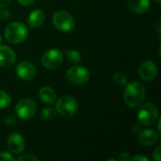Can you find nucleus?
Listing matches in <instances>:
<instances>
[{
  "label": "nucleus",
  "mask_w": 161,
  "mask_h": 161,
  "mask_svg": "<svg viewBox=\"0 0 161 161\" xmlns=\"http://www.w3.org/2000/svg\"><path fill=\"white\" fill-rule=\"evenodd\" d=\"M18 161H38V158L34 157L33 155H30V154H26V155H23L21 157H19L17 158Z\"/></svg>",
  "instance_id": "nucleus-23"
},
{
  "label": "nucleus",
  "mask_w": 161,
  "mask_h": 161,
  "mask_svg": "<svg viewBox=\"0 0 161 161\" xmlns=\"http://www.w3.org/2000/svg\"><path fill=\"white\" fill-rule=\"evenodd\" d=\"M153 159L156 161H160L161 154H160V146H158L153 153Z\"/></svg>",
  "instance_id": "nucleus-25"
},
{
  "label": "nucleus",
  "mask_w": 161,
  "mask_h": 161,
  "mask_svg": "<svg viewBox=\"0 0 161 161\" xmlns=\"http://www.w3.org/2000/svg\"><path fill=\"white\" fill-rule=\"evenodd\" d=\"M18 3H20L22 6H29L31 4H33V2L35 0H17Z\"/></svg>",
  "instance_id": "nucleus-29"
},
{
  "label": "nucleus",
  "mask_w": 161,
  "mask_h": 161,
  "mask_svg": "<svg viewBox=\"0 0 161 161\" xmlns=\"http://www.w3.org/2000/svg\"><path fill=\"white\" fill-rule=\"evenodd\" d=\"M28 35V29L21 22H12L5 28L6 40L13 44H18L25 41Z\"/></svg>",
  "instance_id": "nucleus-2"
},
{
  "label": "nucleus",
  "mask_w": 161,
  "mask_h": 161,
  "mask_svg": "<svg viewBox=\"0 0 161 161\" xmlns=\"http://www.w3.org/2000/svg\"><path fill=\"white\" fill-rule=\"evenodd\" d=\"M63 60V54L58 49H49L43 53L42 57V63L44 68L48 70H55L58 68Z\"/></svg>",
  "instance_id": "nucleus-8"
},
{
  "label": "nucleus",
  "mask_w": 161,
  "mask_h": 161,
  "mask_svg": "<svg viewBox=\"0 0 161 161\" xmlns=\"http://www.w3.org/2000/svg\"><path fill=\"white\" fill-rule=\"evenodd\" d=\"M160 22H161L160 19H158V22H157V29H158V34H160Z\"/></svg>",
  "instance_id": "nucleus-31"
},
{
  "label": "nucleus",
  "mask_w": 161,
  "mask_h": 161,
  "mask_svg": "<svg viewBox=\"0 0 161 161\" xmlns=\"http://www.w3.org/2000/svg\"><path fill=\"white\" fill-rule=\"evenodd\" d=\"M56 110L61 117L70 118L77 112L78 104L74 97L70 95H63L57 101Z\"/></svg>",
  "instance_id": "nucleus-3"
},
{
  "label": "nucleus",
  "mask_w": 161,
  "mask_h": 161,
  "mask_svg": "<svg viewBox=\"0 0 161 161\" xmlns=\"http://www.w3.org/2000/svg\"><path fill=\"white\" fill-rule=\"evenodd\" d=\"M10 16H11V12L7 8H2V9L0 10V20H2V21L8 20Z\"/></svg>",
  "instance_id": "nucleus-22"
},
{
  "label": "nucleus",
  "mask_w": 161,
  "mask_h": 161,
  "mask_svg": "<svg viewBox=\"0 0 161 161\" xmlns=\"http://www.w3.org/2000/svg\"><path fill=\"white\" fill-rule=\"evenodd\" d=\"M8 150L13 154H21L25 146V142L24 137L20 133H11L7 142Z\"/></svg>",
  "instance_id": "nucleus-11"
},
{
  "label": "nucleus",
  "mask_w": 161,
  "mask_h": 161,
  "mask_svg": "<svg viewBox=\"0 0 161 161\" xmlns=\"http://www.w3.org/2000/svg\"><path fill=\"white\" fill-rule=\"evenodd\" d=\"M11 103L9 94L4 91H0V109L8 108Z\"/></svg>",
  "instance_id": "nucleus-19"
},
{
  "label": "nucleus",
  "mask_w": 161,
  "mask_h": 161,
  "mask_svg": "<svg viewBox=\"0 0 161 161\" xmlns=\"http://www.w3.org/2000/svg\"><path fill=\"white\" fill-rule=\"evenodd\" d=\"M129 158H130V157H129V154H128L127 152H124V153L120 154V156H119V158H118V160L127 161L128 159H129Z\"/></svg>",
  "instance_id": "nucleus-27"
},
{
  "label": "nucleus",
  "mask_w": 161,
  "mask_h": 161,
  "mask_svg": "<svg viewBox=\"0 0 161 161\" xmlns=\"http://www.w3.org/2000/svg\"><path fill=\"white\" fill-rule=\"evenodd\" d=\"M90 78V72L84 66H74L66 72V79L74 85L85 84Z\"/></svg>",
  "instance_id": "nucleus-7"
},
{
  "label": "nucleus",
  "mask_w": 161,
  "mask_h": 161,
  "mask_svg": "<svg viewBox=\"0 0 161 161\" xmlns=\"http://www.w3.org/2000/svg\"><path fill=\"white\" fill-rule=\"evenodd\" d=\"M158 139V135L153 129H142L139 134V142L143 146H150L154 144Z\"/></svg>",
  "instance_id": "nucleus-13"
},
{
  "label": "nucleus",
  "mask_w": 161,
  "mask_h": 161,
  "mask_svg": "<svg viewBox=\"0 0 161 161\" xmlns=\"http://www.w3.org/2000/svg\"><path fill=\"white\" fill-rule=\"evenodd\" d=\"M160 1L161 0H156V2H157V3H158V4L160 3Z\"/></svg>",
  "instance_id": "nucleus-33"
},
{
  "label": "nucleus",
  "mask_w": 161,
  "mask_h": 161,
  "mask_svg": "<svg viewBox=\"0 0 161 161\" xmlns=\"http://www.w3.org/2000/svg\"><path fill=\"white\" fill-rule=\"evenodd\" d=\"M65 57L67 58V60L72 63V64H76L80 61L81 59V55L80 53L77 51V50H74V49H71V50H68L66 51L65 53Z\"/></svg>",
  "instance_id": "nucleus-17"
},
{
  "label": "nucleus",
  "mask_w": 161,
  "mask_h": 161,
  "mask_svg": "<svg viewBox=\"0 0 161 161\" xmlns=\"http://www.w3.org/2000/svg\"><path fill=\"white\" fill-rule=\"evenodd\" d=\"M39 98L44 103V104H54L56 99H57V94L56 92L47 86L42 87L39 90Z\"/></svg>",
  "instance_id": "nucleus-16"
},
{
  "label": "nucleus",
  "mask_w": 161,
  "mask_h": 161,
  "mask_svg": "<svg viewBox=\"0 0 161 161\" xmlns=\"http://www.w3.org/2000/svg\"><path fill=\"white\" fill-rule=\"evenodd\" d=\"M57 114V110L54 108H44L41 112V118L42 120H51L53 119Z\"/></svg>",
  "instance_id": "nucleus-18"
},
{
  "label": "nucleus",
  "mask_w": 161,
  "mask_h": 161,
  "mask_svg": "<svg viewBox=\"0 0 161 161\" xmlns=\"http://www.w3.org/2000/svg\"><path fill=\"white\" fill-rule=\"evenodd\" d=\"M0 42H1V35H0Z\"/></svg>",
  "instance_id": "nucleus-34"
},
{
  "label": "nucleus",
  "mask_w": 161,
  "mask_h": 161,
  "mask_svg": "<svg viewBox=\"0 0 161 161\" xmlns=\"http://www.w3.org/2000/svg\"><path fill=\"white\" fill-rule=\"evenodd\" d=\"M52 22L54 26L63 32H69L74 29L75 27V20L73 16L64 10H58L54 13Z\"/></svg>",
  "instance_id": "nucleus-5"
},
{
  "label": "nucleus",
  "mask_w": 161,
  "mask_h": 161,
  "mask_svg": "<svg viewBox=\"0 0 161 161\" xmlns=\"http://www.w3.org/2000/svg\"><path fill=\"white\" fill-rule=\"evenodd\" d=\"M113 81L119 86L126 85L127 84V76L124 73L118 72L113 75Z\"/></svg>",
  "instance_id": "nucleus-20"
},
{
  "label": "nucleus",
  "mask_w": 161,
  "mask_h": 161,
  "mask_svg": "<svg viewBox=\"0 0 161 161\" xmlns=\"http://www.w3.org/2000/svg\"><path fill=\"white\" fill-rule=\"evenodd\" d=\"M44 19H45L44 12L40 8H36L32 10L28 16V25L31 28H38L43 24Z\"/></svg>",
  "instance_id": "nucleus-15"
},
{
  "label": "nucleus",
  "mask_w": 161,
  "mask_h": 161,
  "mask_svg": "<svg viewBox=\"0 0 161 161\" xmlns=\"http://www.w3.org/2000/svg\"><path fill=\"white\" fill-rule=\"evenodd\" d=\"M131 160H133V161H136V160L149 161V158H146L145 156H142V155H140V156H135L134 158H131Z\"/></svg>",
  "instance_id": "nucleus-28"
},
{
  "label": "nucleus",
  "mask_w": 161,
  "mask_h": 161,
  "mask_svg": "<svg viewBox=\"0 0 161 161\" xmlns=\"http://www.w3.org/2000/svg\"><path fill=\"white\" fill-rule=\"evenodd\" d=\"M11 0H0V8H6L8 5H10Z\"/></svg>",
  "instance_id": "nucleus-30"
},
{
  "label": "nucleus",
  "mask_w": 161,
  "mask_h": 161,
  "mask_svg": "<svg viewBox=\"0 0 161 161\" xmlns=\"http://www.w3.org/2000/svg\"><path fill=\"white\" fill-rule=\"evenodd\" d=\"M126 2L129 9L138 14L146 12L149 9L151 4L150 0H126Z\"/></svg>",
  "instance_id": "nucleus-14"
},
{
  "label": "nucleus",
  "mask_w": 161,
  "mask_h": 161,
  "mask_svg": "<svg viewBox=\"0 0 161 161\" xmlns=\"http://www.w3.org/2000/svg\"><path fill=\"white\" fill-rule=\"evenodd\" d=\"M37 110V106L35 102L29 98L21 99L15 106V113L18 118L22 120L31 119Z\"/></svg>",
  "instance_id": "nucleus-6"
},
{
  "label": "nucleus",
  "mask_w": 161,
  "mask_h": 161,
  "mask_svg": "<svg viewBox=\"0 0 161 161\" xmlns=\"http://www.w3.org/2000/svg\"><path fill=\"white\" fill-rule=\"evenodd\" d=\"M139 75L142 80L147 81V82H151L157 77L158 67L151 60L143 61L139 68Z\"/></svg>",
  "instance_id": "nucleus-10"
},
{
  "label": "nucleus",
  "mask_w": 161,
  "mask_h": 161,
  "mask_svg": "<svg viewBox=\"0 0 161 161\" xmlns=\"http://www.w3.org/2000/svg\"><path fill=\"white\" fill-rule=\"evenodd\" d=\"M15 158L12 157V155L8 152L2 151L0 152V161H14Z\"/></svg>",
  "instance_id": "nucleus-21"
},
{
  "label": "nucleus",
  "mask_w": 161,
  "mask_h": 161,
  "mask_svg": "<svg viewBox=\"0 0 161 161\" xmlns=\"http://www.w3.org/2000/svg\"><path fill=\"white\" fill-rule=\"evenodd\" d=\"M146 95L144 86L138 81L127 83L124 92V99L125 104L130 108H137L141 106Z\"/></svg>",
  "instance_id": "nucleus-1"
},
{
  "label": "nucleus",
  "mask_w": 161,
  "mask_h": 161,
  "mask_svg": "<svg viewBox=\"0 0 161 161\" xmlns=\"http://www.w3.org/2000/svg\"><path fill=\"white\" fill-rule=\"evenodd\" d=\"M4 122H5V125H6L11 126V125H14L16 124V118H15L13 115H8V116L5 118Z\"/></svg>",
  "instance_id": "nucleus-24"
},
{
  "label": "nucleus",
  "mask_w": 161,
  "mask_h": 161,
  "mask_svg": "<svg viewBox=\"0 0 161 161\" xmlns=\"http://www.w3.org/2000/svg\"><path fill=\"white\" fill-rule=\"evenodd\" d=\"M142 126H143V125H142L141 123H140V124H136V125H134V126L132 127V131H133L135 134H140L141 131L143 129Z\"/></svg>",
  "instance_id": "nucleus-26"
},
{
  "label": "nucleus",
  "mask_w": 161,
  "mask_h": 161,
  "mask_svg": "<svg viewBox=\"0 0 161 161\" xmlns=\"http://www.w3.org/2000/svg\"><path fill=\"white\" fill-rule=\"evenodd\" d=\"M16 54L7 45H0V66L3 68H8L15 63Z\"/></svg>",
  "instance_id": "nucleus-12"
},
{
  "label": "nucleus",
  "mask_w": 161,
  "mask_h": 161,
  "mask_svg": "<svg viewBox=\"0 0 161 161\" xmlns=\"http://www.w3.org/2000/svg\"><path fill=\"white\" fill-rule=\"evenodd\" d=\"M16 75L17 76L22 79V80H31L35 77L36 75V68L35 66L29 62V61H21L18 63V65L16 66Z\"/></svg>",
  "instance_id": "nucleus-9"
},
{
  "label": "nucleus",
  "mask_w": 161,
  "mask_h": 161,
  "mask_svg": "<svg viewBox=\"0 0 161 161\" xmlns=\"http://www.w3.org/2000/svg\"><path fill=\"white\" fill-rule=\"evenodd\" d=\"M158 133H161L160 130V124H161V119L160 118H158Z\"/></svg>",
  "instance_id": "nucleus-32"
},
{
  "label": "nucleus",
  "mask_w": 161,
  "mask_h": 161,
  "mask_svg": "<svg viewBox=\"0 0 161 161\" xmlns=\"http://www.w3.org/2000/svg\"><path fill=\"white\" fill-rule=\"evenodd\" d=\"M158 108L153 103H145L138 110V119L142 125H152L158 118Z\"/></svg>",
  "instance_id": "nucleus-4"
}]
</instances>
